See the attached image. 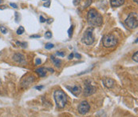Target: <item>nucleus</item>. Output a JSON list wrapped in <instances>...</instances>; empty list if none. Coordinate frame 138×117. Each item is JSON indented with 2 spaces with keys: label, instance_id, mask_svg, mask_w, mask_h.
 Here are the masks:
<instances>
[{
  "label": "nucleus",
  "instance_id": "nucleus-1",
  "mask_svg": "<svg viewBox=\"0 0 138 117\" xmlns=\"http://www.w3.org/2000/svg\"><path fill=\"white\" fill-rule=\"evenodd\" d=\"M87 21L92 27H100L103 23V18L96 9L92 8L87 13Z\"/></svg>",
  "mask_w": 138,
  "mask_h": 117
},
{
  "label": "nucleus",
  "instance_id": "nucleus-2",
  "mask_svg": "<svg viewBox=\"0 0 138 117\" xmlns=\"http://www.w3.org/2000/svg\"><path fill=\"white\" fill-rule=\"evenodd\" d=\"M54 98L55 103L58 108H64L65 106L67 103V97L65 92L62 90H56L54 92Z\"/></svg>",
  "mask_w": 138,
  "mask_h": 117
},
{
  "label": "nucleus",
  "instance_id": "nucleus-3",
  "mask_svg": "<svg viewBox=\"0 0 138 117\" xmlns=\"http://www.w3.org/2000/svg\"><path fill=\"white\" fill-rule=\"evenodd\" d=\"M93 30H94L93 27H88L85 31L83 35H82L81 42L84 43L85 45L90 46L94 43L95 38H94V35H93Z\"/></svg>",
  "mask_w": 138,
  "mask_h": 117
},
{
  "label": "nucleus",
  "instance_id": "nucleus-4",
  "mask_svg": "<svg viewBox=\"0 0 138 117\" xmlns=\"http://www.w3.org/2000/svg\"><path fill=\"white\" fill-rule=\"evenodd\" d=\"M118 40L115 35L112 34L106 35L102 38V44L106 48H112L117 45Z\"/></svg>",
  "mask_w": 138,
  "mask_h": 117
},
{
  "label": "nucleus",
  "instance_id": "nucleus-5",
  "mask_svg": "<svg viewBox=\"0 0 138 117\" xmlns=\"http://www.w3.org/2000/svg\"><path fill=\"white\" fill-rule=\"evenodd\" d=\"M125 25L129 27V29H136L138 25V18H137V14L136 12H132L130 13L128 17L125 20Z\"/></svg>",
  "mask_w": 138,
  "mask_h": 117
},
{
  "label": "nucleus",
  "instance_id": "nucleus-6",
  "mask_svg": "<svg viewBox=\"0 0 138 117\" xmlns=\"http://www.w3.org/2000/svg\"><path fill=\"white\" fill-rule=\"evenodd\" d=\"M95 92H96V87L91 84L90 81L85 80V89H84L85 96H90V95H93Z\"/></svg>",
  "mask_w": 138,
  "mask_h": 117
},
{
  "label": "nucleus",
  "instance_id": "nucleus-7",
  "mask_svg": "<svg viewBox=\"0 0 138 117\" xmlns=\"http://www.w3.org/2000/svg\"><path fill=\"white\" fill-rule=\"evenodd\" d=\"M90 106L87 101L81 102L78 105V112L81 115H85L88 111H90Z\"/></svg>",
  "mask_w": 138,
  "mask_h": 117
},
{
  "label": "nucleus",
  "instance_id": "nucleus-8",
  "mask_svg": "<svg viewBox=\"0 0 138 117\" xmlns=\"http://www.w3.org/2000/svg\"><path fill=\"white\" fill-rule=\"evenodd\" d=\"M65 87L75 96H78L82 92V88L80 85H74V86H68L67 85V86H65Z\"/></svg>",
  "mask_w": 138,
  "mask_h": 117
},
{
  "label": "nucleus",
  "instance_id": "nucleus-9",
  "mask_svg": "<svg viewBox=\"0 0 138 117\" xmlns=\"http://www.w3.org/2000/svg\"><path fill=\"white\" fill-rule=\"evenodd\" d=\"M12 58H13V60L15 61L16 63H18L19 64H26V58L24 56V55H23L22 53L17 52L14 54Z\"/></svg>",
  "mask_w": 138,
  "mask_h": 117
},
{
  "label": "nucleus",
  "instance_id": "nucleus-10",
  "mask_svg": "<svg viewBox=\"0 0 138 117\" xmlns=\"http://www.w3.org/2000/svg\"><path fill=\"white\" fill-rule=\"evenodd\" d=\"M103 84L107 88H113L115 84V81L111 78H105L103 80Z\"/></svg>",
  "mask_w": 138,
  "mask_h": 117
},
{
  "label": "nucleus",
  "instance_id": "nucleus-11",
  "mask_svg": "<svg viewBox=\"0 0 138 117\" xmlns=\"http://www.w3.org/2000/svg\"><path fill=\"white\" fill-rule=\"evenodd\" d=\"M34 76H29V77H27L26 79L23 80V81H22V83H21L22 87H26L30 86L31 83H33V81L34 80Z\"/></svg>",
  "mask_w": 138,
  "mask_h": 117
},
{
  "label": "nucleus",
  "instance_id": "nucleus-12",
  "mask_svg": "<svg viewBox=\"0 0 138 117\" xmlns=\"http://www.w3.org/2000/svg\"><path fill=\"white\" fill-rule=\"evenodd\" d=\"M125 0H110V5L112 7H118L122 6L125 3Z\"/></svg>",
  "mask_w": 138,
  "mask_h": 117
},
{
  "label": "nucleus",
  "instance_id": "nucleus-13",
  "mask_svg": "<svg viewBox=\"0 0 138 117\" xmlns=\"http://www.w3.org/2000/svg\"><path fill=\"white\" fill-rule=\"evenodd\" d=\"M47 68H37L35 70V72L36 73L39 75L40 77H44V76H46V71H47Z\"/></svg>",
  "mask_w": 138,
  "mask_h": 117
},
{
  "label": "nucleus",
  "instance_id": "nucleus-14",
  "mask_svg": "<svg viewBox=\"0 0 138 117\" xmlns=\"http://www.w3.org/2000/svg\"><path fill=\"white\" fill-rule=\"evenodd\" d=\"M50 58H51V60L54 62V65L56 67H58V68H59V67L61 66V64H62V60L59 59H56L54 56V55H52Z\"/></svg>",
  "mask_w": 138,
  "mask_h": 117
},
{
  "label": "nucleus",
  "instance_id": "nucleus-15",
  "mask_svg": "<svg viewBox=\"0 0 138 117\" xmlns=\"http://www.w3.org/2000/svg\"><path fill=\"white\" fill-rule=\"evenodd\" d=\"M24 31H25V29H24V27H22V26H20L19 27V29L17 30V31H16V33H17V35H23V33H24Z\"/></svg>",
  "mask_w": 138,
  "mask_h": 117
},
{
  "label": "nucleus",
  "instance_id": "nucleus-16",
  "mask_svg": "<svg viewBox=\"0 0 138 117\" xmlns=\"http://www.w3.org/2000/svg\"><path fill=\"white\" fill-rule=\"evenodd\" d=\"M0 31H1V32L3 33V35H6L7 33V28L6 27L3 26V25H0Z\"/></svg>",
  "mask_w": 138,
  "mask_h": 117
},
{
  "label": "nucleus",
  "instance_id": "nucleus-17",
  "mask_svg": "<svg viewBox=\"0 0 138 117\" xmlns=\"http://www.w3.org/2000/svg\"><path fill=\"white\" fill-rule=\"evenodd\" d=\"M16 44L23 48H26L27 47V43H26V42H19L18 41V42H16Z\"/></svg>",
  "mask_w": 138,
  "mask_h": 117
},
{
  "label": "nucleus",
  "instance_id": "nucleus-18",
  "mask_svg": "<svg viewBox=\"0 0 138 117\" xmlns=\"http://www.w3.org/2000/svg\"><path fill=\"white\" fill-rule=\"evenodd\" d=\"M73 31H74V26L72 25L70 27V29L68 30V35H69L70 38H72V36H73Z\"/></svg>",
  "mask_w": 138,
  "mask_h": 117
},
{
  "label": "nucleus",
  "instance_id": "nucleus-19",
  "mask_svg": "<svg viewBox=\"0 0 138 117\" xmlns=\"http://www.w3.org/2000/svg\"><path fill=\"white\" fill-rule=\"evenodd\" d=\"M54 45L53 43H47L46 44V46H45V48L46 50H50V49L54 48Z\"/></svg>",
  "mask_w": 138,
  "mask_h": 117
},
{
  "label": "nucleus",
  "instance_id": "nucleus-20",
  "mask_svg": "<svg viewBox=\"0 0 138 117\" xmlns=\"http://www.w3.org/2000/svg\"><path fill=\"white\" fill-rule=\"evenodd\" d=\"M132 59H133L136 63L138 62V52H137V51H136V52L133 54V55H132Z\"/></svg>",
  "mask_w": 138,
  "mask_h": 117
},
{
  "label": "nucleus",
  "instance_id": "nucleus-21",
  "mask_svg": "<svg viewBox=\"0 0 138 117\" xmlns=\"http://www.w3.org/2000/svg\"><path fill=\"white\" fill-rule=\"evenodd\" d=\"M45 37L46 38H52V33L50 31H46L45 33Z\"/></svg>",
  "mask_w": 138,
  "mask_h": 117
},
{
  "label": "nucleus",
  "instance_id": "nucleus-22",
  "mask_svg": "<svg viewBox=\"0 0 138 117\" xmlns=\"http://www.w3.org/2000/svg\"><path fill=\"white\" fill-rule=\"evenodd\" d=\"M91 3H92V0H86V3H85V6H84V8H86L89 6H90Z\"/></svg>",
  "mask_w": 138,
  "mask_h": 117
},
{
  "label": "nucleus",
  "instance_id": "nucleus-23",
  "mask_svg": "<svg viewBox=\"0 0 138 117\" xmlns=\"http://www.w3.org/2000/svg\"><path fill=\"white\" fill-rule=\"evenodd\" d=\"M50 1L49 0H47V1L43 4V7H49V6H50Z\"/></svg>",
  "mask_w": 138,
  "mask_h": 117
},
{
  "label": "nucleus",
  "instance_id": "nucleus-24",
  "mask_svg": "<svg viewBox=\"0 0 138 117\" xmlns=\"http://www.w3.org/2000/svg\"><path fill=\"white\" fill-rule=\"evenodd\" d=\"M65 52L63 51H59V52H57L56 53V55H58V56H60V57H64L65 56Z\"/></svg>",
  "mask_w": 138,
  "mask_h": 117
},
{
  "label": "nucleus",
  "instance_id": "nucleus-25",
  "mask_svg": "<svg viewBox=\"0 0 138 117\" xmlns=\"http://www.w3.org/2000/svg\"><path fill=\"white\" fill-rule=\"evenodd\" d=\"M41 63H42L41 59H36V60H35V64L36 65H40Z\"/></svg>",
  "mask_w": 138,
  "mask_h": 117
},
{
  "label": "nucleus",
  "instance_id": "nucleus-26",
  "mask_svg": "<svg viewBox=\"0 0 138 117\" xmlns=\"http://www.w3.org/2000/svg\"><path fill=\"white\" fill-rule=\"evenodd\" d=\"M81 0H74V6H78V5L80 3Z\"/></svg>",
  "mask_w": 138,
  "mask_h": 117
},
{
  "label": "nucleus",
  "instance_id": "nucleus-27",
  "mask_svg": "<svg viewBox=\"0 0 138 117\" xmlns=\"http://www.w3.org/2000/svg\"><path fill=\"white\" fill-rule=\"evenodd\" d=\"M10 7H12L13 8H18V5L17 4H15V3H10Z\"/></svg>",
  "mask_w": 138,
  "mask_h": 117
},
{
  "label": "nucleus",
  "instance_id": "nucleus-28",
  "mask_svg": "<svg viewBox=\"0 0 138 117\" xmlns=\"http://www.w3.org/2000/svg\"><path fill=\"white\" fill-rule=\"evenodd\" d=\"M14 15H15V20H16V23H18V22H19V13H18V12H15Z\"/></svg>",
  "mask_w": 138,
  "mask_h": 117
},
{
  "label": "nucleus",
  "instance_id": "nucleus-29",
  "mask_svg": "<svg viewBox=\"0 0 138 117\" xmlns=\"http://www.w3.org/2000/svg\"><path fill=\"white\" fill-rule=\"evenodd\" d=\"M40 21H41V23H46V19H45V18H44L43 17V16H40Z\"/></svg>",
  "mask_w": 138,
  "mask_h": 117
},
{
  "label": "nucleus",
  "instance_id": "nucleus-30",
  "mask_svg": "<svg viewBox=\"0 0 138 117\" xmlns=\"http://www.w3.org/2000/svg\"><path fill=\"white\" fill-rule=\"evenodd\" d=\"M74 56H75L77 59H81V55L80 54H78V53H75V54H74Z\"/></svg>",
  "mask_w": 138,
  "mask_h": 117
},
{
  "label": "nucleus",
  "instance_id": "nucleus-31",
  "mask_svg": "<svg viewBox=\"0 0 138 117\" xmlns=\"http://www.w3.org/2000/svg\"><path fill=\"white\" fill-rule=\"evenodd\" d=\"M74 57V53H71V54L69 55V56H68V59H72Z\"/></svg>",
  "mask_w": 138,
  "mask_h": 117
},
{
  "label": "nucleus",
  "instance_id": "nucleus-32",
  "mask_svg": "<svg viewBox=\"0 0 138 117\" xmlns=\"http://www.w3.org/2000/svg\"><path fill=\"white\" fill-rule=\"evenodd\" d=\"M43 87H44L43 86H36V87H34L35 89H37V90H39V91L42 90V89Z\"/></svg>",
  "mask_w": 138,
  "mask_h": 117
},
{
  "label": "nucleus",
  "instance_id": "nucleus-33",
  "mask_svg": "<svg viewBox=\"0 0 138 117\" xmlns=\"http://www.w3.org/2000/svg\"><path fill=\"white\" fill-rule=\"evenodd\" d=\"M7 6H6V5L0 6V10H4V9H7Z\"/></svg>",
  "mask_w": 138,
  "mask_h": 117
},
{
  "label": "nucleus",
  "instance_id": "nucleus-34",
  "mask_svg": "<svg viewBox=\"0 0 138 117\" xmlns=\"http://www.w3.org/2000/svg\"><path fill=\"white\" fill-rule=\"evenodd\" d=\"M30 38H40V35H31Z\"/></svg>",
  "mask_w": 138,
  "mask_h": 117
},
{
  "label": "nucleus",
  "instance_id": "nucleus-35",
  "mask_svg": "<svg viewBox=\"0 0 138 117\" xmlns=\"http://www.w3.org/2000/svg\"><path fill=\"white\" fill-rule=\"evenodd\" d=\"M52 21H53V19H48V21L46 20V22H47L48 23H50Z\"/></svg>",
  "mask_w": 138,
  "mask_h": 117
},
{
  "label": "nucleus",
  "instance_id": "nucleus-36",
  "mask_svg": "<svg viewBox=\"0 0 138 117\" xmlns=\"http://www.w3.org/2000/svg\"><path fill=\"white\" fill-rule=\"evenodd\" d=\"M132 1H133L134 3H138V0H132Z\"/></svg>",
  "mask_w": 138,
  "mask_h": 117
},
{
  "label": "nucleus",
  "instance_id": "nucleus-37",
  "mask_svg": "<svg viewBox=\"0 0 138 117\" xmlns=\"http://www.w3.org/2000/svg\"><path fill=\"white\" fill-rule=\"evenodd\" d=\"M3 3V0H0V4H1Z\"/></svg>",
  "mask_w": 138,
  "mask_h": 117
},
{
  "label": "nucleus",
  "instance_id": "nucleus-38",
  "mask_svg": "<svg viewBox=\"0 0 138 117\" xmlns=\"http://www.w3.org/2000/svg\"><path fill=\"white\" fill-rule=\"evenodd\" d=\"M42 1H44V2H46V1H47V0H42Z\"/></svg>",
  "mask_w": 138,
  "mask_h": 117
}]
</instances>
